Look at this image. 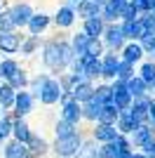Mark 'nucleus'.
I'll use <instances>...</instances> for the list:
<instances>
[{
    "label": "nucleus",
    "mask_w": 155,
    "mask_h": 158,
    "mask_svg": "<svg viewBox=\"0 0 155 158\" xmlns=\"http://www.w3.org/2000/svg\"><path fill=\"white\" fill-rule=\"evenodd\" d=\"M10 31H17L12 24V19H10V14H7V10L2 7L0 10V33H10Z\"/></svg>",
    "instance_id": "37998d69"
},
{
    "label": "nucleus",
    "mask_w": 155,
    "mask_h": 158,
    "mask_svg": "<svg viewBox=\"0 0 155 158\" xmlns=\"http://www.w3.org/2000/svg\"><path fill=\"white\" fill-rule=\"evenodd\" d=\"M139 17H141V14L136 12V7H132L129 2L120 10V21H134V19H139Z\"/></svg>",
    "instance_id": "c03bdc74"
},
{
    "label": "nucleus",
    "mask_w": 155,
    "mask_h": 158,
    "mask_svg": "<svg viewBox=\"0 0 155 158\" xmlns=\"http://www.w3.org/2000/svg\"><path fill=\"white\" fill-rule=\"evenodd\" d=\"M66 2H68V5H73V7H78L80 2H82V0H66Z\"/></svg>",
    "instance_id": "3c124183"
},
{
    "label": "nucleus",
    "mask_w": 155,
    "mask_h": 158,
    "mask_svg": "<svg viewBox=\"0 0 155 158\" xmlns=\"http://www.w3.org/2000/svg\"><path fill=\"white\" fill-rule=\"evenodd\" d=\"M75 14H78V19H80V21L101 17V5H99L97 0H82V2L75 7Z\"/></svg>",
    "instance_id": "412c9836"
},
{
    "label": "nucleus",
    "mask_w": 155,
    "mask_h": 158,
    "mask_svg": "<svg viewBox=\"0 0 155 158\" xmlns=\"http://www.w3.org/2000/svg\"><path fill=\"white\" fill-rule=\"evenodd\" d=\"M40 47H42V38H38V35H28L26 33L24 40H21V57H35V54L40 52Z\"/></svg>",
    "instance_id": "bb28decb"
},
{
    "label": "nucleus",
    "mask_w": 155,
    "mask_h": 158,
    "mask_svg": "<svg viewBox=\"0 0 155 158\" xmlns=\"http://www.w3.org/2000/svg\"><path fill=\"white\" fill-rule=\"evenodd\" d=\"M75 61V52L71 47V40L68 38H47L42 40V47H40V64L50 73L52 78H59L61 73H66L71 69V64Z\"/></svg>",
    "instance_id": "f257e3e1"
},
{
    "label": "nucleus",
    "mask_w": 155,
    "mask_h": 158,
    "mask_svg": "<svg viewBox=\"0 0 155 158\" xmlns=\"http://www.w3.org/2000/svg\"><path fill=\"white\" fill-rule=\"evenodd\" d=\"M80 31H82L89 40H101L103 31H106V21H103L101 17L87 19V21H82V28H80Z\"/></svg>",
    "instance_id": "6ab92c4d"
},
{
    "label": "nucleus",
    "mask_w": 155,
    "mask_h": 158,
    "mask_svg": "<svg viewBox=\"0 0 155 158\" xmlns=\"http://www.w3.org/2000/svg\"><path fill=\"white\" fill-rule=\"evenodd\" d=\"M78 64H80V73H82L85 80H92V83H101V59H94L89 54H82V57H75Z\"/></svg>",
    "instance_id": "0eeeda50"
},
{
    "label": "nucleus",
    "mask_w": 155,
    "mask_h": 158,
    "mask_svg": "<svg viewBox=\"0 0 155 158\" xmlns=\"http://www.w3.org/2000/svg\"><path fill=\"white\" fill-rule=\"evenodd\" d=\"M50 28H52V14L45 12V10H35V14L31 17L26 31H28V35H38V38H42Z\"/></svg>",
    "instance_id": "6e6552de"
},
{
    "label": "nucleus",
    "mask_w": 155,
    "mask_h": 158,
    "mask_svg": "<svg viewBox=\"0 0 155 158\" xmlns=\"http://www.w3.org/2000/svg\"><path fill=\"white\" fill-rule=\"evenodd\" d=\"M61 85H59L57 78H47V83L42 85V90L38 92V97H35V102H40L42 106H57L59 102H61Z\"/></svg>",
    "instance_id": "423d86ee"
},
{
    "label": "nucleus",
    "mask_w": 155,
    "mask_h": 158,
    "mask_svg": "<svg viewBox=\"0 0 155 158\" xmlns=\"http://www.w3.org/2000/svg\"><path fill=\"white\" fill-rule=\"evenodd\" d=\"M141 47H143V52H146V59L155 54V31H148L146 35H143Z\"/></svg>",
    "instance_id": "a19ab883"
},
{
    "label": "nucleus",
    "mask_w": 155,
    "mask_h": 158,
    "mask_svg": "<svg viewBox=\"0 0 155 158\" xmlns=\"http://www.w3.org/2000/svg\"><path fill=\"white\" fill-rule=\"evenodd\" d=\"M78 21V14H75V7L64 2V5L57 7V12L52 14V26H57L59 31H68V28L75 26Z\"/></svg>",
    "instance_id": "39448f33"
},
{
    "label": "nucleus",
    "mask_w": 155,
    "mask_h": 158,
    "mask_svg": "<svg viewBox=\"0 0 155 158\" xmlns=\"http://www.w3.org/2000/svg\"><path fill=\"white\" fill-rule=\"evenodd\" d=\"M0 146H2V142H0Z\"/></svg>",
    "instance_id": "4d7b16f0"
},
{
    "label": "nucleus",
    "mask_w": 155,
    "mask_h": 158,
    "mask_svg": "<svg viewBox=\"0 0 155 158\" xmlns=\"http://www.w3.org/2000/svg\"><path fill=\"white\" fill-rule=\"evenodd\" d=\"M122 26V33H125V40L127 43H141L143 35H146V26L141 24V19H134V21H120Z\"/></svg>",
    "instance_id": "2eb2a0df"
},
{
    "label": "nucleus",
    "mask_w": 155,
    "mask_h": 158,
    "mask_svg": "<svg viewBox=\"0 0 155 158\" xmlns=\"http://www.w3.org/2000/svg\"><path fill=\"white\" fill-rule=\"evenodd\" d=\"M19 69H21V61L17 57H0V83H7Z\"/></svg>",
    "instance_id": "393cba45"
},
{
    "label": "nucleus",
    "mask_w": 155,
    "mask_h": 158,
    "mask_svg": "<svg viewBox=\"0 0 155 158\" xmlns=\"http://www.w3.org/2000/svg\"><path fill=\"white\" fill-rule=\"evenodd\" d=\"M31 137H33V130H31V125H28V120H26V118H14L12 139H17V142H21V144L28 146Z\"/></svg>",
    "instance_id": "b1692460"
},
{
    "label": "nucleus",
    "mask_w": 155,
    "mask_h": 158,
    "mask_svg": "<svg viewBox=\"0 0 155 158\" xmlns=\"http://www.w3.org/2000/svg\"><path fill=\"white\" fill-rule=\"evenodd\" d=\"M125 85H127V92L132 94L134 99H141V97H148V94H150V87L146 85V83H143V80L139 78V76L129 78L127 83H125Z\"/></svg>",
    "instance_id": "c85d7f7f"
},
{
    "label": "nucleus",
    "mask_w": 155,
    "mask_h": 158,
    "mask_svg": "<svg viewBox=\"0 0 155 158\" xmlns=\"http://www.w3.org/2000/svg\"><path fill=\"white\" fill-rule=\"evenodd\" d=\"M101 43H103V47H106V52H115V54L122 52V47L127 45V40H125V33H122L120 21L106 24V31H103V35H101Z\"/></svg>",
    "instance_id": "20e7f679"
},
{
    "label": "nucleus",
    "mask_w": 155,
    "mask_h": 158,
    "mask_svg": "<svg viewBox=\"0 0 155 158\" xmlns=\"http://www.w3.org/2000/svg\"><path fill=\"white\" fill-rule=\"evenodd\" d=\"M85 135L82 132H75L71 137H61V139H54L52 142V156L54 158H75L78 149L82 144Z\"/></svg>",
    "instance_id": "f03ea898"
},
{
    "label": "nucleus",
    "mask_w": 155,
    "mask_h": 158,
    "mask_svg": "<svg viewBox=\"0 0 155 158\" xmlns=\"http://www.w3.org/2000/svg\"><path fill=\"white\" fill-rule=\"evenodd\" d=\"M139 125H141V123H139L129 111H120V118H117V123H115V130L120 132V135H125V137H129Z\"/></svg>",
    "instance_id": "5701e85b"
},
{
    "label": "nucleus",
    "mask_w": 155,
    "mask_h": 158,
    "mask_svg": "<svg viewBox=\"0 0 155 158\" xmlns=\"http://www.w3.org/2000/svg\"><path fill=\"white\" fill-rule=\"evenodd\" d=\"M2 158H31L28 146L17 142V139H7L2 144Z\"/></svg>",
    "instance_id": "4be33fe9"
},
{
    "label": "nucleus",
    "mask_w": 155,
    "mask_h": 158,
    "mask_svg": "<svg viewBox=\"0 0 155 158\" xmlns=\"http://www.w3.org/2000/svg\"><path fill=\"white\" fill-rule=\"evenodd\" d=\"M120 54L106 52L101 57V83H113L117 78V69H120Z\"/></svg>",
    "instance_id": "9b49d317"
},
{
    "label": "nucleus",
    "mask_w": 155,
    "mask_h": 158,
    "mask_svg": "<svg viewBox=\"0 0 155 158\" xmlns=\"http://www.w3.org/2000/svg\"><path fill=\"white\" fill-rule=\"evenodd\" d=\"M14 99H17V90H12L7 83H2V87H0V109H2V113H10L14 109Z\"/></svg>",
    "instance_id": "2f4dec72"
},
{
    "label": "nucleus",
    "mask_w": 155,
    "mask_h": 158,
    "mask_svg": "<svg viewBox=\"0 0 155 158\" xmlns=\"http://www.w3.org/2000/svg\"><path fill=\"white\" fill-rule=\"evenodd\" d=\"M136 76L148 87H153V83H155V59H143L141 64L136 66Z\"/></svg>",
    "instance_id": "cd10ccee"
},
{
    "label": "nucleus",
    "mask_w": 155,
    "mask_h": 158,
    "mask_svg": "<svg viewBox=\"0 0 155 158\" xmlns=\"http://www.w3.org/2000/svg\"><path fill=\"white\" fill-rule=\"evenodd\" d=\"M141 153H146L148 158H155V139L150 142V144H146V146H143V149H141Z\"/></svg>",
    "instance_id": "09e8293b"
},
{
    "label": "nucleus",
    "mask_w": 155,
    "mask_h": 158,
    "mask_svg": "<svg viewBox=\"0 0 155 158\" xmlns=\"http://www.w3.org/2000/svg\"><path fill=\"white\" fill-rule=\"evenodd\" d=\"M150 59H155V54H153V57H150Z\"/></svg>",
    "instance_id": "5fc2aeb1"
},
{
    "label": "nucleus",
    "mask_w": 155,
    "mask_h": 158,
    "mask_svg": "<svg viewBox=\"0 0 155 158\" xmlns=\"http://www.w3.org/2000/svg\"><path fill=\"white\" fill-rule=\"evenodd\" d=\"M132 158H148V156H146V153H141V151H134V156H132Z\"/></svg>",
    "instance_id": "8fccbe9b"
},
{
    "label": "nucleus",
    "mask_w": 155,
    "mask_h": 158,
    "mask_svg": "<svg viewBox=\"0 0 155 158\" xmlns=\"http://www.w3.org/2000/svg\"><path fill=\"white\" fill-rule=\"evenodd\" d=\"M71 47H73V52H75V57H82L85 52H87V45H89V38H87V35H85L82 31H75L71 35Z\"/></svg>",
    "instance_id": "f704fd0d"
},
{
    "label": "nucleus",
    "mask_w": 155,
    "mask_h": 158,
    "mask_svg": "<svg viewBox=\"0 0 155 158\" xmlns=\"http://www.w3.org/2000/svg\"><path fill=\"white\" fill-rule=\"evenodd\" d=\"M148 109H150V94L141 97V99H134V104L129 106V113L143 125V123H148Z\"/></svg>",
    "instance_id": "a878e982"
},
{
    "label": "nucleus",
    "mask_w": 155,
    "mask_h": 158,
    "mask_svg": "<svg viewBox=\"0 0 155 158\" xmlns=\"http://www.w3.org/2000/svg\"><path fill=\"white\" fill-rule=\"evenodd\" d=\"M12 130H14V116L12 113H2V118H0V142L2 144L7 139H12Z\"/></svg>",
    "instance_id": "c9c22d12"
},
{
    "label": "nucleus",
    "mask_w": 155,
    "mask_h": 158,
    "mask_svg": "<svg viewBox=\"0 0 155 158\" xmlns=\"http://www.w3.org/2000/svg\"><path fill=\"white\" fill-rule=\"evenodd\" d=\"M21 40H24V33L21 31L0 33V54H2V57H14V54H19Z\"/></svg>",
    "instance_id": "9d476101"
},
{
    "label": "nucleus",
    "mask_w": 155,
    "mask_h": 158,
    "mask_svg": "<svg viewBox=\"0 0 155 158\" xmlns=\"http://www.w3.org/2000/svg\"><path fill=\"white\" fill-rule=\"evenodd\" d=\"M47 78H50V73H35V76H31V85H28V92H31L33 97H38V92L42 90V85L47 83Z\"/></svg>",
    "instance_id": "58836bf2"
},
{
    "label": "nucleus",
    "mask_w": 155,
    "mask_h": 158,
    "mask_svg": "<svg viewBox=\"0 0 155 158\" xmlns=\"http://www.w3.org/2000/svg\"><path fill=\"white\" fill-rule=\"evenodd\" d=\"M94 87L97 83H92V80H80L75 87H73V99H75L78 104H87L89 99H94Z\"/></svg>",
    "instance_id": "aec40b11"
},
{
    "label": "nucleus",
    "mask_w": 155,
    "mask_h": 158,
    "mask_svg": "<svg viewBox=\"0 0 155 158\" xmlns=\"http://www.w3.org/2000/svg\"><path fill=\"white\" fill-rule=\"evenodd\" d=\"M115 156H117L115 144H101L99 146V158H115Z\"/></svg>",
    "instance_id": "a18cd8bd"
},
{
    "label": "nucleus",
    "mask_w": 155,
    "mask_h": 158,
    "mask_svg": "<svg viewBox=\"0 0 155 158\" xmlns=\"http://www.w3.org/2000/svg\"><path fill=\"white\" fill-rule=\"evenodd\" d=\"M99 113H101V104H99L97 99H89L87 104H82V123H92V125H97Z\"/></svg>",
    "instance_id": "473e14b6"
},
{
    "label": "nucleus",
    "mask_w": 155,
    "mask_h": 158,
    "mask_svg": "<svg viewBox=\"0 0 155 158\" xmlns=\"http://www.w3.org/2000/svg\"><path fill=\"white\" fill-rule=\"evenodd\" d=\"M117 135H120V132L115 130V125H101V123L92 125V130H89V137L94 139L99 146L101 144H113L117 139Z\"/></svg>",
    "instance_id": "ddd939ff"
},
{
    "label": "nucleus",
    "mask_w": 155,
    "mask_h": 158,
    "mask_svg": "<svg viewBox=\"0 0 155 158\" xmlns=\"http://www.w3.org/2000/svg\"><path fill=\"white\" fill-rule=\"evenodd\" d=\"M59 118L66 120V123H71V125H75V127H80V123H82V104H78L75 99H71V102L61 104Z\"/></svg>",
    "instance_id": "4468645a"
},
{
    "label": "nucleus",
    "mask_w": 155,
    "mask_h": 158,
    "mask_svg": "<svg viewBox=\"0 0 155 158\" xmlns=\"http://www.w3.org/2000/svg\"><path fill=\"white\" fill-rule=\"evenodd\" d=\"M94 99H97L99 104H110L113 102V90H110V83H97L94 87Z\"/></svg>",
    "instance_id": "e433bc0d"
},
{
    "label": "nucleus",
    "mask_w": 155,
    "mask_h": 158,
    "mask_svg": "<svg viewBox=\"0 0 155 158\" xmlns=\"http://www.w3.org/2000/svg\"><path fill=\"white\" fill-rule=\"evenodd\" d=\"M110 90H113V104L120 109V111H129V106L134 104V97L127 92V85L122 80H113L110 83Z\"/></svg>",
    "instance_id": "f8f14e48"
},
{
    "label": "nucleus",
    "mask_w": 155,
    "mask_h": 158,
    "mask_svg": "<svg viewBox=\"0 0 155 158\" xmlns=\"http://www.w3.org/2000/svg\"><path fill=\"white\" fill-rule=\"evenodd\" d=\"M120 59L127 61V64L139 66L143 59H146V52H143L141 43H127V45L122 47V52H120Z\"/></svg>",
    "instance_id": "f3484780"
},
{
    "label": "nucleus",
    "mask_w": 155,
    "mask_h": 158,
    "mask_svg": "<svg viewBox=\"0 0 155 158\" xmlns=\"http://www.w3.org/2000/svg\"><path fill=\"white\" fill-rule=\"evenodd\" d=\"M75 132H80L75 125H71V123H66V120L59 118L57 123H54V139H61V137H71V135H75Z\"/></svg>",
    "instance_id": "4c0bfd02"
},
{
    "label": "nucleus",
    "mask_w": 155,
    "mask_h": 158,
    "mask_svg": "<svg viewBox=\"0 0 155 158\" xmlns=\"http://www.w3.org/2000/svg\"><path fill=\"white\" fill-rule=\"evenodd\" d=\"M35 97H33L28 90H21V92H17V99H14V109H12V116L14 118H28L33 113V109H35Z\"/></svg>",
    "instance_id": "1a4fd4ad"
},
{
    "label": "nucleus",
    "mask_w": 155,
    "mask_h": 158,
    "mask_svg": "<svg viewBox=\"0 0 155 158\" xmlns=\"http://www.w3.org/2000/svg\"><path fill=\"white\" fill-rule=\"evenodd\" d=\"M7 14H10V19H12L14 28L17 31H24L26 26H28V21H31V17L35 14V10H33L31 2H26V0H17V2H12L10 7H5Z\"/></svg>",
    "instance_id": "7ed1b4c3"
},
{
    "label": "nucleus",
    "mask_w": 155,
    "mask_h": 158,
    "mask_svg": "<svg viewBox=\"0 0 155 158\" xmlns=\"http://www.w3.org/2000/svg\"><path fill=\"white\" fill-rule=\"evenodd\" d=\"M150 94H155V83H153V87H150Z\"/></svg>",
    "instance_id": "603ef678"
},
{
    "label": "nucleus",
    "mask_w": 155,
    "mask_h": 158,
    "mask_svg": "<svg viewBox=\"0 0 155 158\" xmlns=\"http://www.w3.org/2000/svg\"><path fill=\"white\" fill-rule=\"evenodd\" d=\"M85 54H89V57H94V59H101L103 54H106V47H103L101 40H89V45H87V52Z\"/></svg>",
    "instance_id": "79ce46f5"
},
{
    "label": "nucleus",
    "mask_w": 155,
    "mask_h": 158,
    "mask_svg": "<svg viewBox=\"0 0 155 158\" xmlns=\"http://www.w3.org/2000/svg\"><path fill=\"white\" fill-rule=\"evenodd\" d=\"M129 5L136 7V12H139V14L150 12V0H129Z\"/></svg>",
    "instance_id": "49530a36"
},
{
    "label": "nucleus",
    "mask_w": 155,
    "mask_h": 158,
    "mask_svg": "<svg viewBox=\"0 0 155 158\" xmlns=\"http://www.w3.org/2000/svg\"><path fill=\"white\" fill-rule=\"evenodd\" d=\"M75 158H99V144L92 137H85L78 153H75Z\"/></svg>",
    "instance_id": "72a5a7b5"
},
{
    "label": "nucleus",
    "mask_w": 155,
    "mask_h": 158,
    "mask_svg": "<svg viewBox=\"0 0 155 158\" xmlns=\"http://www.w3.org/2000/svg\"><path fill=\"white\" fill-rule=\"evenodd\" d=\"M139 19H141V24H143V26H146V31H155V17H153V14H150V12L141 14Z\"/></svg>",
    "instance_id": "de8ad7c7"
},
{
    "label": "nucleus",
    "mask_w": 155,
    "mask_h": 158,
    "mask_svg": "<svg viewBox=\"0 0 155 158\" xmlns=\"http://www.w3.org/2000/svg\"><path fill=\"white\" fill-rule=\"evenodd\" d=\"M0 87H2V83H0Z\"/></svg>",
    "instance_id": "6e6d98bb"
},
{
    "label": "nucleus",
    "mask_w": 155,
    "mask_h": 158,
    "mask_svg": "<svg viewBox=\"0 0 155 158\" xmlns=\"http://www.w3.org/2000/svg\"><path fill=\"white\" fill-rule=\"evenodd\" d=\"M0 118H2V109H0Z\"/></svg>",
    "instance_id": "864d4df0"
},
{
    "label": "nucleus",
    "mask_w": 155,
    "mask_h": 158,
    "mask_svg": "<svg viewBox=\"0 0 155 158\" xmlns=\"http://www.w3.org/2000/svg\"><path fill=\"white\" fill-rule=\"evenodd\" d=\"M153 139H155V132L150 130V125H148V123L139 125L134 132H132V135H129V142H132V146H134L136 151H141L143 146H146V144H150Z\"/></svg>",
    "instance_id": "dca6fc26"
},
{
    "label": "nucleus",
    "mask_w": 155,
    "mask_h": 158,
    "mask_svg": "<svg viewBox=\"0 0 155 158\" xmlns=\"http://www.w3.org/2000/svg\"><path fill=\"white\" fill-rule=\"evenodd\" d=\"M117 118H120V109L110 102V104H103L101 106V113H99L97 123H101V125H115Z\"/></svg>",
    "instance_id": "c756f323"
},
{
    "label": "nucleus",
    "mask_w": 155,
    "mask_h": 158,
    "mask_svg": "<svg viewBox=\"0 0 155 158\" xmlns=\"http://www.w3.org/2000/svg\"><path fill=\"white\" fill-rule=\"evenodd\" d=\"M50 151H52V144L42 137V135L33 132L31 142H28V153H31V158H45Z\"/></svg>",
    "instance_id": "a211bd4d"
},
{
    "label": "nucleus",
    "mask_w": 155,
    "mask_h": 158,
    "mask_svg": "<svg viewBox=\"0 0 155 158\" xmlns=\"http://www.w3.org/2000/svg\"><path fill=\"white\" fill-rule=\"evenodd\" d=\"M134 76H136V66H134V64H127V61H120V69H117V78H115V80L127 83V80L134 78Z\"/></svg>",
    "instance_id": "ea45409f"
},
{
    "label": "nucleus",
    "mask_w": 155,
    "mask_h": 158,
    "mask_svg": "<svg viewBox=\"0 0 155 158\" xmlns=\"http://www.w3.org/2000/svg\"><path fill=\"white\" fill-rule=\"evenodd\" d=\"M0 10H2V5H0Z\"/></svg>",
    "instance_id": "13d9d810"
},
{
    "label": "nucleus",
    "mask_w": 155,
    "mask_h": 158,
    "mask_svg": "<svg viewBox=\"0 0 155 158\" xmlns=\"http://www.w3.org/2000/svg\"><path fill=\"white\" fill-rule=\"evenodd\" d=\"M7 85L12 87V90H17V92H21V90H28V85H31V73H28L24 66H21L19 71H17L12 78L7 80Z\"/></svg>",
    "instance_id": "7c9ffc66"
}]
</instances>
